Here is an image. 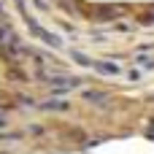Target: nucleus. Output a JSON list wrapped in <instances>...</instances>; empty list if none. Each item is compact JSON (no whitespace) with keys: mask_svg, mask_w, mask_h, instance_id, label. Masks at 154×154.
Returning <instances> with one entry per match:
<instances>
[{"mask_svg":"<svg viewBox=\"0 0 154 154\" xmlns=\"http://www.w3.org/2000/svg\"><path fill=\"white\" fill-rule=\"evenodd\" d=\"M97 70H103V73H119V68H116V65H108V62H100Z\"/></svg>","mask_w":154,"mask_h":154,"instance_id":"nucleus-1","label":"nucleus"},{"mask_svg":"<svg viewBox=\"0 0 154 154\" xmlns=\"http://www.w3.org/2000/svg\"><path fill=\"white\" fill-rule=\"evenodd\" d=\"M106 95H100V92H87V100H103Z\"/></svg>","mask_w":154,"mask_h":154,"instance_id":"nucleus-2","label":"nucleus"}]
</instances>
